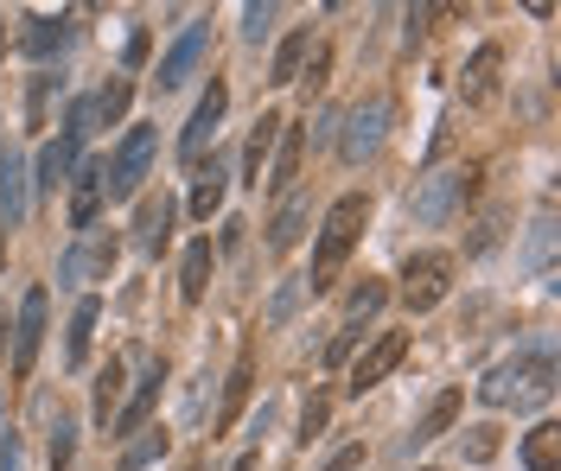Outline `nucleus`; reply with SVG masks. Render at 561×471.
Segmentation results:
<instances>
[{
    "mask_svg": "<svg viewBox=\"0 0 561 471\" xmlns=\"http://www.w3.org/2000/svg\"><path fill=\"white\" fill-rule=\"evenodd\" d=\"M364 223H371V198H364V191H344L332 211H326V223H319V249H313V274H306L313 293H326L338 281V268H344L351 249L364 243Z\"/></svg>",
    "mask_w": 561,
    "mask_h": 471,
    "instance_id": "1",
    "label": "nucleus"
},
{
    "mask_svg": "<svg viewBox=\"0 0 561 471\" xmlns=\"http://www.w3.org/2000/svg\"><path fill=\"white\" fill-rule=\"evenodd\" d=\"M556 396V357L549 351H529V357H511L498 363L486 382H479V401H491V408H529V401H549Z\"/></svg>",
    "mask_w": 561,
    "mask_h": 471,
    "instance_id": "2",
    "label": "nucleus"
},
{
    "mask_svg": "<svg viewBox=\"0 0 561 471\" xmlns=\"http://www.w3.org/2000/svg\"><path fill=\"white\" fill-rule=\"evenodd\" d=\"M472 179H479V166H453V173H428V179L414 185V198H409V211L421 229H441V223L459 211V198L472 191Z\"/></svg>",
    "mask_w": 561,
    "mask_h": 471,
    "instance_id": "3",
    "label": "nucleus"
},
{
    "mask_svg": "<svg viewBox=\"0 0 561 471\" xmlns=\"http://www.w3.org/2000/svg\"><path fill=\"white\" fill-rule=\"evenodd\" d=\"M453 287V255L447 249H421L409 255V268H402V306L409 313H434Z\"/></svg>",
    "mask_w": 561,
    "mask_h": 471,
    "instance_id": "4",
    "label": "nucleus"
},
{
    "mask_svg": "<svg viewBox=\"0 0 561 471\" xmlns=\"http://www.w3.org/2000/svg\"><path fill=\"white\" fill-rule=\"evenodd\" d=\"M115 255H121L115 229H83L71 249H65V261H58V281H65V287H83V281H109Z\"/></svg>",
    "mask_w": 561,
    "mask_h": 471,
    "instance_id": "5",
    "label": "nucleus"
},
{
    "mask_svg": "<svg viewBox=\"0 0 561 471\" xmlns=\"http://www.w3.org/2000/svg\"><path fill=\"white\" fill-rule=\"evenodd\" d=\"M148 166H153V128H128V141L115 146V160H103L109 198H135L141 179H148Z\"/></svg>",
    "mask_w": 561,
    "mask_h": 471,
    "instance_id": "6",
    "label": "nucleus"
},
{
    "mask_svg": "<svg viewBox=\"0 0 561 471\" xmlns=\"http://www.w3.org/2000/svg\"><path fill=\"white\" fill-rule=\"evenodd\" d=\"M383 128H389V103L371 96V103H358V109L344 115V134H338V153L351 160V166H364L376 146H383Z\"/></svg>",
    "mask_w": 561,
    "mask_h": 471,
    "instance_id": "7",
    "label": "nucleus"
},
{
    "mask_svg": "<svg viewBox=\"0 0 561 471\" xmlns=\"http://www.w3.org/2000/svg\"><path fill=\"white\" fill-rule=\"evenodd\" d=\"M224 109H230V90H224V76H211V90L198 96V109H191L186 134H179V153H186V160H198L204 146L218 141V128H224Z\"/></svg>",
    "mask_w": 561,
    "mask_h": 471,
    "instance_id": "8",
    "label": "nucleus"
},
{
    "mask_svg": "<svg viewBox=\"0 0 561 471\" xmlns=\"http://www.w3.org/2000/svg\"><path fill=\"white\" fill-rule=\"evenodd\" d=\"M45 313H51L45 287H26V299H20V326H13V369H20V376H33V363H38V344H45Z\"/></svg>",
    "mask_w": 561,
    "mask_h": 471,
    "instance_id": "9",
    "label": "nucleus"
},
{
    "mask_svg": "<svg viewBox=\"0 0 561 471\" xmlns=\"http://www.w3.org/2000/svg\"><path fill=\"white\" fill-rule=\"evenodd\" d=\"M204 51H211V20H191L186 33L173 38V51L160 58V90H179V83L204 64Z\"/></svg>",
    "mask_w": 561,
    "mask_h": 471,
    "instance_id": "10",
    "label": "nucleus"
},
{
    "mask_svg": "<svg viewBox=\"0 0 561 471\" xmlns=\"http://www.w3.org/2000/svg\"><path fill=\"white\" fill-rule=\"evenodd\" d=\"M402 357H409V338H402V331H383V338H376L371 351H364V357L351 363V382H344V389H351V396H364V389H376V382H383V376H389V369H396Z\"/></svg>",
    "mask_w": 561,
    "mask_h": 471,
    "instance_id": "11",
    "label": "nucleus"
},
{
    "mask_svg": "<svg viewBox=\"0 0 561 471\" xmlns=\"http://www.w3.org/2000/svg\"><path fill=\"white\" fill-rule=\"evenodd\" d=\"M71 229H96V211H103V198H109V173H103V160H90V166H77L71 173Z\"/></svg>",
    "mask_w": 561,
    "mask_h": 471,
    "instance_id": "12",
    "label": "nucleus"
},
{
    "mask_svg": "<svg viewBox=\"0 0 561 471\" xmlns=\"http://www.w3.org/2000/svg\"><path fill=\"white\" fill-rule=\"evenodd\" d=\"M173 217H179V204L160 191V198H141V211H135V243L148 255H160L166 243H173Z\"/></svg>",
    "mask_w": 561,
    "mask_h": 471,
    "instance_id": "13",
    "label": "nucleus"
},
{
    "mask_svg": "<svg viewBox=\"0 0 561 471\" xmlns=\"http://www.w3.org/2000/svg\"><path fill=\"white\" fill-rule=\"evenodd\" d=\"M498 71H504V51H498V45H479L472 64H466V76H459V96H466L472 109H486L491 96H498Z\"/></svg>",
    "mask_w": 561,
    "mask_h": 471,
    "instance_id": "14",
    "label": "nucleus"
},
{
    "mask_svg": "<svg viewBox=\"0 0 561 471\" xmlns=\"http://www.w3.org/2000/svg\"><path fill=\"white\" fill-rule=\"evenodd\" d=\"M211 268H218L211 236H198V243L186 249V261H179V299H186V306H198V299L211 293Z\"/></svg>",
    "mask_w": 561,
    "mask_h": 471,
    "instance_id": "15",
    "label": "nucleus"
},
{
    "mask_svg": "<svg viewBox=\"0 0 561 471\" xmlns=\"http://www.w3.org/2000/svg\"><path fill=\"white\" fill-rule=\"evenodd\" d=\"M300 153H306V134H300V128H281V141H274V153H268V179H262L274 198L300 179Z\"/></svg>",
    "mask_w": 561,
    "mask_h": 471,
    "instance_id": "16",
    "label": "nucleus"
},
{
    "mask_svg": "<svg viewBox=\"0 0 561 471\" xmlns=\"http://www.w3.org/2000/svg\"><path fill=\"white\" fill-rule=\"evenodd\" d=\"M77 153H83V141H71V134L45 141V146H38V185H45V191H58V185L77 173Z\"/></svg>",
    "mask_w": 561,
    "mask_h": 471,
    "instance_id": "17",
    "label": "nucleus"
},
{
    "mask_svg": "<svg viewBox=\"0 0 561 471\" xmlns=\"http://www.w3.org/2000/svg\"><path fill=\"white\" fill-rule=\"evenodd\" d=\"M459 408H466V396H459V389H441V396L428 401V414L414 421L409 446H428V439H441V434H447V427H453V421H459Z\"/></svg>",
    "mask_w": 561,
    "mask_h": 471,
    "instance_id": "18",
    "label": "nucleus"
},
{
    "mask_svg": "<svg viewBox=\"0 0 561 471\" xmlns=\"http://www.w3.org/2000/svg\"><path fill=\"white\" fill-rule=\"evenodd\" d=\"M249 389H256V351L243 344V357H236V369H230V382H224V408H218V427H236V414H243Z\"/></svg>",
    "mask_w": 561,
    "mask_h": 471,
    "instance_id": "19",
    "label": "nucleus"
},
{
    "mask_svg": "<svg viewBox=\"0 0 561 471\" xmlns=\"http://www.w3.org/2000/svg\"><path fill=\"white\" fill-rule=\"evenodd\" d=\"M0 217H7V223L26 217V166H20V153H13V146L0 153Z\"/></svg>",
    "mask_w": 561,
    "mask_h": 471,
    "instance_id": "20",
    "label": "nucleus"
},
{
    "mask_svg": "<svg viewBox=\"0 0 561 471\" xmlns=\"http://www.w3.org/2000/svg\"><path fill=\"white\" fill-rule=\"evenodd\" d=\"M153 401H160V369H153L148 382H141L135 396H128V401H121V408H115V439L141 434V427H148V414H153Z\"/></svg>",
    "mask_w": 561,
    "mask_h": 471,
    "instance_id": "21",
    "label": "nucleus"
},
{
    "mask_svg": "<svg viewBox=\"0 0 561 471\" xmlns=\"http://www.w3.org/2000/svg\"><path fill=\"white\" fill-rule=\"evenodd\" d=\"M281 115H262L256 121V134H249V146H243V179L249 185H262V166H268V153H274V141H281Z\"/></svg>",
    "mask_w": 561,
    "mask_h": 471,
    "instance_id": "22",
    "label": "nucleus"
},
{
    "mask_svg": "<svg viewBox=\"0 0 561 471\" xmlns=\"http://www.w3.org/2000/svg\"><path fill=\"white\" fill-rule=\"evenodd\" d=\"M306 223H313V211H306V198H288L281 211H274V223H268V249L274 255H288L306 236Z\"/></svg>",
    "mask_w": 561,
    "mask_h": 471,
    "instance_id": "23",
    "label": "nucleus"
},
{
    "mask_svg": "<svg viewBox=\"0 0 561 471\" xmlns=\"http://www.w3.org/2000/svg\"><path fill=\"white\" fill-rule=\"evenodd\" d=\"M65 38H71V26H65V20H51V13H33V20H26V33H20V51H26V58H51Z\"/></svg>",
    "mask_w": 561,
    "mask_h": 471,
    "instance_id": "24",
    "label": "nucleus"
},
{
    "mask_svg": "<svg viewBox=\"0 0 561 471\" xmlns=\"http://www.w3.org/2000/svg\"><path fill=\"white\" fill-rule=\"evenodd\" d=\"M96 319H103V306H96V299H77L71 331H65V363H71V369L90 357V331H96Z\"/></svg>",
    "mask_w": 561,
    "mask_h": 471,
    "instance_id": "25",
    "label": "nucleus"
},
{
    "mask_svg": "<svg viewBox=\"0 0 561 471\" xmlns=\"http://www.w3.org/2000/svg\"><path fill=\"white\" fill-rule=\"evenodd\" d=\"M524 466H529V471H556V466H561V427H556V421L529 427V439H524Z\"/></svg>",
    "mask_w": 561,
    "mask_h": 471,
    "instance_id": "26",
    "label": "nucleus"
},
{
    "mask_svg": "<svg viewBox=\"0 0 561 471\" xmlns=\"http://www.w3.org/2000/svg\"><path fill=\"white\" fill-rule=\"evenodd\" d=\"M306 51H313V33H306V26H300V33H288V38H281V51H274V71H268V83H300Z\"/></svg>",
    "mask_w": 561,
    "mask_h": 471,
    "instance_id": "27",
    "label": "nucleus"
},
{
    "mask_svg": "<svg viewBox=\"0 0 561 471\" xmlns=\"http://www.w3.org/2000/svg\"><path fill=\"white\" fill-rule=\"evenodd\" d=\"M218 204H224V166L211 160V166L198 173V185H191V217L211 223V217H218Z\"/></svg>",
    "mask_w": 561,
    "mask_h": 471,
    "instance_id": "28",
    "label": "nucleus"
},
{
    "mask_svg": "<svg viewBox=\"0 0 561 471\" xmlns=\"http://www.w3.org/2000/svg\"><path fill=\"white\" fill-rule=\"evenodd\" d=\"M383 299H389V287H383V281H371V274H364V287L351 293V299H344V326H371L376 313H383Z\"/></svg>",
    "mask_w": 561,
    "mask_h": 471,
    "instance_id": "29",
    "label": "nucleus"
},
{
    "mask_svg": "<svg viewBox=\"0 0 561 471\" xmlns=\"http://www.w3.org/2000/svg\"><path fill=\"white\" fill-rule=\"evenodd\" d=\"M115 408H121V357H109L103 369H96V421L109 427Z\"/></svg>",
    "mask_w": 561,
    "mask_h": 471,
    "instance_id": "30",
    "label": "nucleus"
},
{
    "mask_svg": "<svg viewBox=\"0 0 561 471\" xmlns=\"http://www.w3.org/2000/svg\"><path fill=\"white\" fill-rule=\"evenodd\" d=\"M90 103H96V121H121L128 103H135V83H128V76H115L109 90H103V96H90Z\"/></svg>",
    "mask_w": 561,
    "mask_h": 471,
    "instance_id": "31",
    "label": "nucleus"
},
{
    "mask_svg": "<svg viewBox=\"0 0 561 471\" xmlns=\"http://www.w3.org/2000/svg\"><path fill=\"white\" fill-rule=\"evenodd\" d=\"M65 134H71V141H90V134H96V103H90V96H77V103H71Z\"/></svg>",
    "mask_w": 561,
    "mask_h": 471,
    "instance_id": "32",
    "label": "nucleus"
},
{
    "mask_svg": "<svg viewBox=\"0 0 561 471\" xmlns=\"http://www.w3.org/2000/svg\"><path fill=\"white\" fill-rule=\"evenodd\" d=\"M71 446H77V427L58 414V427H51V452H45V459H51V471H71Z\"/></svg>",
    "mask_w": 561,
    "mask_h": 471,
    "instance_id": "33",
    "label": "nucleus"
},
{
    "mask_svg": "<svg viewBox=\"0 0 561 471\" xmlns=\"http://www.w3.org/2000/svg\"><path fill=\"white\" fill-rule=\"evenodd\" d=\"M274 33V7H243V38H249V45H262V38Z\"/></svg>",
    "mask_w": 561,
    "mask_h": 471,
    "instance_id": "34",
    "label": "nucleus"
},
{
    "mask_svg": "<svg viewBox=\"0 0 561 471\" xmlns=\"http://www.w3.org/2000/svg\"><path fill=\"white\" fill-rule=\"evenodd\" d=\"M153 459H166V434L141 439V446H128V459H121V471H148Z\"/></svg>",
    "mask_w": 561,
    "mask_h": 471,
    "instance_id": "35",
    "label": "nucleus"
},
{
    "mask_svg": "<svg viewBox=\"0 0 561 471\" xmlns=\"http://www.w3.org/2000/svg\"><path fill=\"white\" fill-rule=\"evenodd\" d=\"M326 414H332V401H326V396H313V401H306V414H300V439H306V446L319 439V427H326Z\"/></svg>",
    "mask_w": 561,
    "mask_h": 471,
    "instance_id": "36",
    "label": "nucleus"
},
{
    "mask_svg": "<svg viewBox=\"0 0 561 471\" xmlns=\"http://www.w3.org/2000/svg\"><path fill=\"white\" fill-rule=\"evenodd\" d=\"M466 459H472V466L498 459V427H472V439H466Z\"/></svg>",
    "mask_w": 561,
    "mask_h": 471,
    "instance_id": "37",
    "label": "nucleus"
},
{
    "mask_svg": "<svg viewBox=\"0 0 561 471\" xmlns=\"http://www.w3.org/2000/svg\"><path fill=\"white\" fill-rule=\"evenodd\" d=\"M358 338H364L358 326H338V338L326 344V363H344V357H351V344H358Z\"/></svg>",
    "mask_w": 561,
    "mask_h": 471,
    "instance_id": "38",
    "label": "nucleus"
},
{
    "mask_svg": "<svg viewBox=\"0 0 561 471\" xmlns=\"http://www.w3.org/2000/svg\"><path fill=\"white\" fill-rule=\"evenodd\" d=\"M358 466H364V446H338V452H332L319 471H358Z\"/></svg>",
    "mask_w": 561,
    "mask_h": 471,
    "instance_id": "39",
    "label": "nucleus"
},
{
    "mask_svg": "<svg viewBox=\"0 0 561 471\" xmlns=\"http://www.w3.org/2000/svg\"><path fill=\"white\" fill-rule=\"evenodd\" d=\"M294 299H300V287H281V293H274V306H268V319H288V313H294Z\"/></svg>",
    "mask_w": 561,
    "mask_h": 471,
    "instance_id": "40",
    "label": "nucleus"
},
{
    "mask_svg": "<svg viewBox=\"0 0 561 471\" xmlns=\"http://www.w3.org/2000/svg\"><path fill=\"white\" fill-rule=\"evenodd\" d=\"M230 471H256V459H249V452H243V459H236V466H230Z\"/></svg>",
    "mask_w": 561,
    "mask_h": 471,
    "instance_id": "41",
    "label": "nucleus"
},
{
    "mask_svg": "<svg viewBox=\"0 0 561 471\" xmlns=\"http://www.w3.org/2000/svg\"><path fill=\"white\" fill-rule=\"evenodd\" d=\"M0 255H7V243H0Z\"/></svg>",
    "mask_w": 561,
    "mask_h": 471,
    "instance_id": "42",
    "label": "nucleus"
},
{
    "mask_svg": "<svg viewBox=\"0 0 561 471\" xmlns=\"http://www.w3.org/2000/svg\"><path fill=\"white\" fill-rule=\"evenodd\" d=\"M421 471H434V466H421Z\"/></svg>",
    "mask_w": 561,
    "mask_h": 471,
    "instance_id": "43",
    "label": "nucleus"
},
{
    "mask_svg": "<svg viewBox=\"0 0 561 471\" xmlns=\"http://www.w3.org/2000/svg\"><path fill=\"white\" fill-rule=\"evenodd\" d=\"M0 45H7V38H0Z\"/></svg>",
    "mask_w": 561,
    "mask_h": 471,
    "instance_id": "44",
    "label": "nucleus"
}]
</instances>
